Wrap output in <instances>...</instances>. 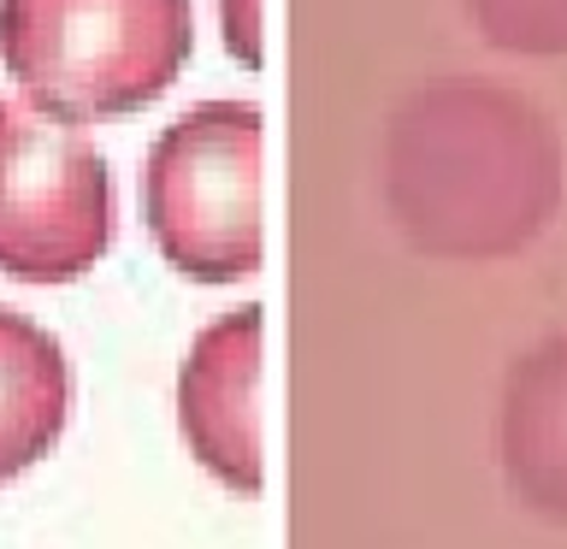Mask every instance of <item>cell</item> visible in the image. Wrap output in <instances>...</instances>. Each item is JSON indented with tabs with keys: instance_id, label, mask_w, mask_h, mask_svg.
Listing matches in <instances>:
<instances>
[{
	"instance_id": "277c9868",
	"label": "cell",
	"mask_w": 567,
	"mask_h": 549,
	"mask_svg": "<svg viewBox=\"0 0 567 549\" xmlns=\"http://www.w3.org/2000/svg\"><path fill=\"white\" fill-rule=\"evenodd\" d=\"M266 313L230 308L189 343L177 366V432L189 455L237 496L266 490L260 455V366H266Z\"/></svg>"
},
{
	"instance_id": "3957f363",
	"label": "cell",
	"mask_w": 567,
	"mask_h": 549,
	"mask_svg": "<svg viewBox=\"0 0 567 549\" xmlns=\"http://www.w3.org/2000/svg\"><path fill=\"white\" fill-rule=\"evenodd\" d=\"M113 248V172L83 124L0 101V272L71 283Z\"/></svg>"
},
{
	"instance_id": "6da1fadb",
	"label": "cell",
	"mask_w": 567,
	"mask_h": 549,
	"mask_svg": "<svg viewBox=\"0 0 567 549\" xmlns=\"http://www.w3.org/2000/svg\"><path fill=\"white\" fill-rule=\"evenodd\" d=\"M195 53L189 0H0V65L71 124L142 113Z\"/></svg>"
},
{
	"instance_id": "8992f818",
	"label": "cell",
	"mask_w": 567,
	"mask_h": 549,
	"mask_svg": "<svg viewBox=\"0 0 567 549\" xmlns=\"http://www.w3.org/2000/svg\"><path fill=\"white\" fill-rule=\"evenodd\" d=\"M219 24H225V48L237 53V65L260 71V24H266L260 0H219Z\"/></svg>"
},
{
	"instance_id": "5b68a950",
	"label": "cell",
	"mask_w": 567,
	"mask_h": 549,
	"mask_svg": "<svg viewBox=\"0 0 567 549\" xmlns=\"http://www.w3.org/2000/svg\"><path fill=\"white\" fill-rule=\"evenodd\" d=\"M71 419V361L30 313L0 308V485L53 455Z\"/></svg>"
},
{
	"instance_id": "7a4b0ae2",
	"label": "cell",
	"mask_w": 567,
	"mask_h": 549,
	"mask_svg": "<svg viewBox=\"0 0 567 549\" xmlns=\"http://www.w3.org/2000/svg\"><path fill=\"white\" fill-rule=\"evenodd\" d=\"M142 225L189 283L260 272V106L202 101L142 159Z\"/></svg>"
}]
</instances>
